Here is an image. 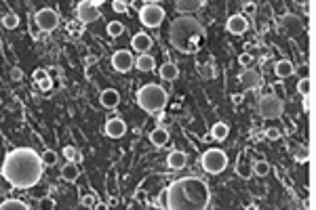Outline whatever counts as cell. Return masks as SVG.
Instances as JSON below:
<instances>
[{
	"label": "cell",
	"instance_id": "cell-11",
	"mask_svg": "<svg viewBox=\"0 0 316 210\" xmlns=\"http://www.w3.org/2000/svg\"><path fill=\"white\" fill-rule=\"evenodd\" d=\"M228 32L234 34V36H242L244 32L249 30V21L242 17V15H232V17H228V23H226Z\"/></svg>",
	"mask_w": 316,
	"mask_h": 210
},
{
	"label": "cell",
	"instance_id": "cell-17",
	"mask_svg": "<svg viewBox=\"0 0 316 210\" xmlns=\"http://www.w3.org/2000/svg\"><path fill=\"white\" fill-rule=\"evenodd\" d=\"M202 4H204L202 0H177V2H175V11L181 13V15H190V13L202 9Z\"/></svg>",
	"mask_w": 316,
	"mask_h": 210
},
{
	"label": "cell",
	"instance_id": "cell-9",
	"mask_svg": "<svg viewBox=\"0 0 316 210\" xmlns=\"http://www.w3.org/2000/svg\"><path fill=\"white\" fill-rule=\"evenodd\" d=\"M34 23L38 26L40 32H53V30L59 26V15L53 9H40L34 15Z\"/></svg>",
	"mask_w": 316,
	"mask_h": 210
},
{
	"label": "cell",
	"instance_id": "cell-36",
	"mask_svg": "<svg viewBox=\"0 0 316 210\" xmlns=\"http://www.w3.org/2000/svg\"><path fill=\"white\" fill-rule=\"evenodd\" d=\"M126 6H129V4H126L124 0H114V2H112V11L122 15V13H126Z\"/></svg>",
	"mask_w": 316,
	"mask_h": 210
},
{
	"label": "cell",
	"instance_id": "cell-3",
	"mask_svg": "<svg viewBox=\"0 0 316 210\" xmlns=\"http://www.w3.org/2000/svg\"><path fill=\"white\" fill-rule=\"evenodd\" d=\"M169 42L173 44V49L184 55L198 53L204 42L202 23L192 15H179L177 19H173L169 28Z\"/></svg>",
	"mask_w": 316,
	"mask_h": 210
},
{
	"label": "cell",
	"instance_id": "cell-38",
	"mask_svg": "<svg viewBox=\"0 0 316 210\" xmlns=\"http://www.w3.org/2000/svg\"><path fill=\"white\" fill-rule=\"evenodd\" d=\"M30 34H32V38H34V40H38V38H40V30H38V26H36V23H34V19H32L30 21Z\"/></svg>",
	"mask_w": 316,
	"mask_h": 210
},
{
	"label": "cell",
	"instance_id": "cell-26",
	"mask_svg": "<svg viewBox=\"0 0 316 210\" xmlns=\"http://www.w3.org/2000/svg\"><path fill=\"white\" fill-rule=\"evenodd\" d=\"M253 175L255 177H268L270 175V164H268L266 160H257L255 164H253Z\"/></svg>",
	"mask_w": 316,
	"mask_h": 210
},
{
	"label": "cell",
	"instance_id": "cell-28",
	"mask_svg": "<svg viewBox=\"0 0 316 210\" xmlns=\"http://www.w3.org/2000/svg\"><path fill=\"white\" fill-rule=\"evenodd\" d=\"M108 34L114 36V38L122 36V34H124V23H120V21H110V23H108Z\"/></svg>",
	"mask_w": 316,
	"mask_h": 210
},
{
	"label": "cell",
	"instance_id": "cell-39",
	"mask_svg": "<svg viewBox=\"0 0 316 210\" xmlns=\"http://www.w3.org/2000/svg\"><path fill=\"white\" fill-rule=\"evenodd\" d=\"M38 89H40L42 92H49V90L53 89V80H51V78H46V80H42V82H38Z\"/></svg>",
	"mask_w": 316,
	"mask_h": 210
},
{
	"label": "cell",
	"instance_id": "cell-16",
	"mask_svg": "<svg viewBox=\"0 0 316 210\" xmlns=\"http://www.w3.org/2000/svg\"><path fill=\"white\" fill-rule=\"evenodd\" d=\"M186 164H188V155H186V151L175 150V151H171V153L167 155V166L173 168V170L186 168Z\"/></svg>",
	"mask_w": 316,
	"mask_h": 210
},
{
	"label": "cell",
	"instance_id": "cell-22",
	"mask_svg": "<svg viewBox=\"0 0 316 210\" xmlns=\"http://www.w3.org/2000/svg\"><path fill=\"white\" fill-rule=\"evenodd\" d=\"M158 74H160L162 80H175V78L179 76V67L175 63H171V61H167V63H162L160 69H158Z\"/></svg>",
	"mask_w": 316,
	"mask_h": 210
},
{
	"label": "cell",
	"instance_id": "cell-15",
	"mask_svg": "<svg viewBox=\"0 0 316 210\" xmlns=\"http://www.w3.org/2000/svg\"><path fill=\"white\" fill-rule=\"evenodd\" d=\"M99 101L106 110H114V107H118V103H120V95H118L116 89H106V90H101Z\"/></svg>",
	"mask_w": 316,
	"mask_h": 210
},
{
	"label": "cell",
	"instance_id": "cell-31",
	"mask_svg": "<svg viewBox=\"0 0 316 210\" xmlns=\"http://www.w3.org/2000/svg\"><path fill=\"white\" fill-rule=\"evenodd\" d=\"M82 23H78V21H70L68 23V32H70V36L72 38H80V34H82Z\"/></svg>",
	"mask_w": 316,
	"mask_h": 210
},
{
	"label": "cell",
	"instance_id": "cell-29",
	"mask_svg": "<svg viewBox=\"0 0 316 210\" xmlns=\"http://www.w3.org/2000/svg\"><path fill=\"white\" fill-rule=\"evenodd\" d=\"M2 26L6 30H15L19 26V17H17V13H6L4 17H2Z\"/></svg>",
	"mask_w": 316,
	"mask_h": 210
},
{
	"label": "cell",
	"instance_id": "cell-42",
	"mask_svg": "<svg viewBox=\"0 0 316 210\" xmlns=\"http://www.w3.org/2000/svg\"><path fill=\"white\" fill-rule=\"evenodd\" d=\"M93 210H108V204H104V202H97V204L93 206Z\"/></svg>",
	"mask_w": 316,
	"mask_h": 210
},
{
	"label": "cell",
	"instance_id": "cell-12",
	"mask_svg": "<svg viewBox=\"0 0 316 210\" xmlns=\"http://www.w3.org/2000/svg\"><path fill=\"white\" fill-rule=\"evenodd\" d=\"M131 49L135 53H139V55H144V53H148L150 49H152V38H150L148 34H144V32L135 34L131 38Z\"/></svg>",
	"mask_w": 316,
	"mask_h": 210
},
{
	"label": "cell",
	"instance_id": "cell-33",
	"mask_svg": "<svg viewBox=\"0 0 316 210\" xmlns=\"http://www.w3.org/2000/svg\"><path fill=\"white\" fill-rule=\"evenodd\" d=\"M264 135H266L268 141H278V139H280V130L276 128V126H268Z\"/></svg>",
	"mask_w": 316,
	"mask_h": 210
},
{
	"label": "cell",
	"instance_id": "cell-1",
	"mask_svg": "<svg viewBox=\"0 0 316 210\" xmlns=\"http://www.w3.org/2000/svg\"><path fill=\"white\" fill-rule=\"evenodd\" d=\"M42 160L32 147H17L6 153L2 162V177L17 189H30L42 177Z\"/></svg>",
	"mask_w": 316,
	"mask_h": 210
},
{
	"label": "cell",
	"instance_id": "cell-25",
	"mask_svg": "<svg viewBox=\"0 0 316 210\" xmlns=\"http://www.w3.org/2000/svg\"><path fill=\"white\" fill-rule=\"evenodd\" d=\"M0 210H30V206L26 204V202H21V200H4V202H0Z\"/></svg>",
	"mask_w": 316,
	"mask_h": 210
},
{
	"label": "cell",
	"instance_id": "cell-21",
	"mask_svg": "<svg viewBox=\"0 0 316 210\" xmlns=\"http://www.w3.org/2000/svg\"><path fill=\"white\" fill-rule=\"evenodd\" d=\"M78 175H80V170H78V166L74 164V162H66V164L61 166V179L68 183H74Z\"/></svg>",
	"mask_w": 316,
	"mask_h": 210
},
{
	"label": "cell",
	"instance_id": "cell-6",
	"mask_svg": "<svg viewBox=\"0 0 316 210\" xmlns=\"http://www.w3.org/2000/svg\"><path fill=\"white\" fill-rule=\"evenodd\" d=\"M259 116H262L264 120H276L280 118L282 112H284V103L282 99L278 95H272V92H268V95H264L262 99H259Z\"/></svg>",
	"mask_w": 316,
	"mask_h": 210
},
{
	"label": "cell",
	"instance_id": "cell-18",
	"mask_svg": "<svg viewBox=\"0 0 316 210\" xmlns=\"http://www.w3.org/2000/svg\"><path fill=\"white\" fill-rule=\"evenodd\" d=\"M150 143H152L154 147H164L169 143V130L162 128V126L154 128L152 133H150Z\"/></svg>",
	"mask_w": 316,
	"mask_h": 210
},
{
	"label": "cell",
	"instance_id": "cell-40",
	"mask_svg": "<svg viewBox=\"0 0 316 210\" xmlns=\"http://www.w3.org/2000/svg\"><path fill=\"white\" fill-rule=\"evenodd\" d=\"M11 78H13V80H21V78H23V72H21V67H13L11 69Z\"/></svg>",
	"mask_w": 316,
	"mask_h": 210
},
{
	"label": "cell",
	"instance_id": "cell-4",
	"mask_svg": "<svg viewBox=\"0 0 316 210\" xmlns=\"http://www.w3.org/2000/svg\"><path fill=\"white\" fill-rule=\"evenodd\" d=\"M169 103V92L164 90L160 84H144L139 90H137V105L141 107L144 112L148 114H158L162 112Z\"/></svg>",
	"mask_w": 316,
	"mask_h": 210
},
{
	"label": "cell",
	"instance_id": "cell-7",
	"mask_svg": "<svg viewBox=\"0 0 316 210\" xmlns=\"http://www.w3.org/2000/svg\"><path fill=\"white\" fill-rule=\"evenodd\" d=\"M139 21L146 28H158L164 21V9L158 2H144L139 9Z\"/></svg>",
	"mask_w": 316,
	"mask_h": 210
},
{
	"label": "cell",
	"instance_id": "cell-20",
	"mask_svg": "<svg viewBox=\"0 0 316 210\" xmlns=\"http://www.w3.org/2000/svg\"><path fill=\"white\" fill-rule=\"evenodd\" d=\"M135 67L139 69V72H154L156 67V59L150 55V53H144V55L135 57Z\"/></svg>",
	"mask_w": 316,
	"mask_h": 210
},
{
	"label": "cell",
	"instance_id": "cell-13",
	"mask_svg": "<svg viewBox=\"0 0 316 210\" xmlns=\"http://www.w3.org/2000/svg\"><path fill=\"white\" fill-rule=\"evenodd\" d=\"M126 133V124L122 118H110L106 122V135L112 139H120Z\"/></svg>",
	"mask_w": 316,
	"mask_h": 210
},
{
	"label": "cell",
	"instance_id": "cell-8",
	"mask_svg": "<svg viewBox=\"0 0 316 210\" xmlns=\"http://www.w3.org/2000/svg\"><path fill=\"white\" fill-rule=\"evenodd\" d=\"M76 21L78 23H82V26H89V23H95L99 17H101V13L99 9L93 4V0H80V2L76 4Z\"/></svg>",
	"mask_w": 316,
	"mask_h": 210
},
{
	"label": "cell",
	"instance_id": "cell-27",
	"mask_svg": "<svg viewBox=\"0 0 316 210\" xmlns=\"http://www.w3.org/2000/svg\"><path fill=\"white\" fill-rule=\"evenodd\" d=\"M297 92L302 97H308L312 92V80L310 78H299V82H297Z\"/></svg>",
	"mask_w": 316,
	"mask_h": 210
},
{
	"label": "cell",
	"instance_id": "cell-37",
	"mask_svg": "<svg viewBox=\"0 0 316 210\" xmlns=\"http://www.w3.org/2000/svg\"><path fill=\"white\" fill-rule=\"evenodd\" d=\"M82 206H89V208H93L95 204H97V202H95V196H93V193H86V196H82Z\"/></svg>",
	"mask_w": 316,
	"mask_h": 210
},
{
	"label": "cell",
	"instance_id": "cell-41",
	"mask_svg": "<svg viewBox=\"0 0 316 210\" xmlns=\"http://www.w3.org/2000/svg\"><path fill=\"white\" fill-rule=\"evenodd\" d=\"M51 208H53V200L51 198L40 200V210H51Z\"/></svg>",
	"mask_w": 316,
	"mask_h": 210
},
{
	"label": "cell",
	"instance_id": "cell-32",
	"mask_svg": "<svg viewBox=\"0 0 316 210\" xmlns=\"http://www.w3.org/2000/svg\"><path fill=\"white\" fill-rule=\"evenodd\" d=\"M63 158H66L68 162H74V160L78 158L76 147H72V145H66V147H63Z\"/></svg>",
	"mask_w": 316,
	"mask_h": 210
},
{
	"label": "cell",
	"instance_id": "cell-30",
	"mask_svg": "<svg viewBox=\"0 0 316 210\" xmlns=\"http://www.w3.org/2000/svg\"><path fill=\"white\" fill-rule=\"evenodd\" d=\"M40 160H42V166H55L57 164V153L49 150V151H44L40 155Z\"/></svg>",
	"mask_w": 316,
	"mask_h": 210
},
{
	"label": "cell",
	"instance_id": "cell-14",
	"mask_svg": "<svg viewBox=\"0 0 316 210\" xmlns=\"http://www.w3.org/2000/svg\"><path fill=\"white\" fill-rule=\"evenodd\" d=\"M240 84L242 89H259V84H262V76H259V72H255V69H244V72L240 74Z\"/></svg>",
	"mask_w": 316,
	"mask_h": 210
},
{
	"label": "cell",
	"instance_id": "cell-23",
	"mask_svg": "<svg viewBox=\"0 0 316 210\" xmlns=\"http://www.w3.org/2000/svg\"><path fill=\"white\" fill-rule=\"evenodd\" d=\"M282 28H284V32L289 30V34H299L302 32V21L293 17V15H287V17L282 19Z\"/></svg>",
	"mask_w": 316,
	"mask_h": 210
},
{
	"label": "cell",
	"instance_id": "cell-44",
	"mask_svg": "<svg viewBox=\"0 0 316 210\" xmlns=\"http://www.w3.org/2000/svg\"><path fill=\"white\" fill-rule=\"evenodd\" d=\"M146 210H164V208H160V206H156V204H150Z\"/></svg>",
	"mask_w": 316,
	"mask_h": 210
},
{
	"label": "cell",
	"instance_id": "cell-5",
	"mask_svg": "<svg viewBox=\"0 0 316 210\" xmlns=\"http://www.w3.org/2000/svg\"><path fill=\"white\" fill-rule=\"evenodd\" d=\"M200 164H202L204 173L219 175V173H224V170L228 168V155H226V151L217 150V147H211V150H207L202 153Z\"/></svg>",
	"mask_w": 316,
	"mask_h": 210
},
{
	"label": "cell",
	"instance_id": "cell-43",
	"mask_svg": "<svg viewBox=\"0 0 316 210\" xmlns=\"http://www.w3.org/2000/svg\"><path fill=\"white\" fill-rule=\"evenodd\" d=\"M306 158H308V151H306V150L297 153V160H299V162H306Z\"/></svg>",
	"mask_w": 316,
	"mask_h": 210
},
{
	"label": "cell",
	"instance_id": "cell-24",
	"mask_svg": "<svg viewBox=\"0 0 316 210\" xmlns=\"http://www.w3.org/2000/svg\"><path fill=\"white\" fill-rule=\"evenodd\" d=\"M228 133H230V128H228L226 122H215L211 126V137L215 139V141H224V139L228 137Z\"/></svg>",
	"mask_w": 316,
	"mask_h": 210
},
{
	"label": "cell",
	"instance_id": "cell-19",
	"mask_svg": "<svg viewBox=\"0 0 316 210\" xmlns=\"http://www.w3.org/2000/svg\"><path fill=\"white\" fill-rule=\"evenodd\" d=\"M295 72V67L293 63H291L289 59H280V61H276V65H274V74L280 78V80H284V78H289V76H293Z\"/></svg>",
	"mask_w": 316,
	"mask_h": 210
},
{
	"label": "cell",
	"instance_id": "cell-2",
	"mask_svg": "<svg viewBox=\"0 0 316 210\" xmlns=\"http://www.w3.org/2000/svg\"><path fill=\"white\" fill-rule=\"evenodd\" d=\"M209 202L211 189L198 177H181L164 189V210H204Z\"/></svg>",
	"mask_w": 316,
	"mask_h": 210
},
{
	"label": "cell",
	"instance_id": "cell-35",
	"mask_svg": "<svg viewBox=\"0 0 316 210\" xmlns=\"http://www.w3.org/2000/svg\"><path fill=\"white\" fill-rule=\"evenodd\" d=\"M238 63L244 67V69H249L253 65V55H249V53H242V55L238 57Z\"/></svg>",
	"mask_w": 316,
	"mask_h": 210
},
{
	"label": "cell",
	"instance_id": "cell-10",
	"mask_svg": "<svg viewBox=\"0 0 316 210\" xmlns=\"http://www.w3.org/2000/svg\"><path fill=\"white\" fill-rule=\"evenodd\" d=\"M133 65H135V57H133L131 51L120 49V51H116L112 55V67L116 69V72L126 74V72H131Z\"/></svg>",
	"mask_w": 316,
	"mask_h": 210
},
{
	"label": "cell",
	"instance_id": "cell-34",
	"mask_svg": "<svg viewBox=\"0 0 316 210\" xmlns=\"http://www.w3.org/2000/svg\"><path fill=\"white\" fill-rule=\"evenodd\" d=\"M46 78H51V76H49V69H42V67L34 69V82H36V84L42 82V80H46Z\"/></svg>",
	"mask_w": 316,
	"mask_h": 210
}]
</instances>
